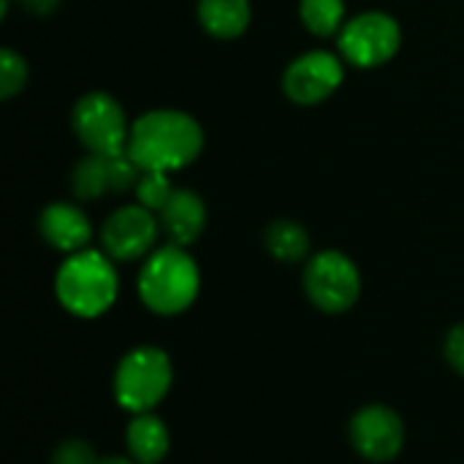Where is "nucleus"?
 Here are the masks:
<instances>
[{"label":"nucleus","mask_w":464,"mask_h":464,"mask_svg":"<svg viewBox=\"0 0 464 464\" xmlns=\"http://www.w3.org/2000/svg\"><path fill=\"white\" fill-rule=\"evenodd\" d=\"M446 359L459 375H464V324L454 326L449 332V337H446Z\"/></svg>","instance_id":"obj_21"},{"label":"nucleus","mask_w":464,"mask_h":464,"mask_svg":"<svg viewBox=\"0 0 464 464\" xmlns=\"http://www.w3.org/2000/svg\"><path fill=\"white\" fill-rule=\"evenodd\" d=\"M141 177V169L133 163V158L125 152H90L84 155L73 174H71V190L76 198L90 201L101 198L106 193H122L136 188Z\"/></svg>","instance_id":"obj_8"},{"label":"nucleus","mask_w":464,"mask_h":464,"mask_svg":"<svg viewBox=\"0 0 464 464\" xmlns=\"http://www.w3.org/2000/svg\"><path fill=\"white\" fill-rule=\"evenodd\" d=\"M120 291V280L114 264L101 250H79L71 253L54 277V294L60 304L76 318H98L103 315Z\"/></svg>","instance_id":"obj_2"},{"label":"nucleus","mask_w":464,"mask_h":464,"mask_svg":"<svg viewBox=\"0 0 464 464\" xmlns=\"http://www.w3.org/2000/svg\"><path fill=\"white\" fill-rule=\"evenodd\" d=\"M302 22L315 35H332L343 27L345 3L343 0H302Z\"/></svg>","instance_id":"obj_17"},{"label":"nucleus","mask_w":464,"mask_h":464,"mask_svg":"<svg viewBox=\"0 0 464 464\" xmlns=\"http://www.w3.org/2000/svg\"><path fill=\"white\" fill-rule=\"evenodd\" d=\"M353 449L370 462H392L405 446V424L397 411L386 405H364L348 424Z\"/></svg>","instance_id":"obj_9"},{"label":"nucleus","mask_w":464,"mask_h":464,"mask_svg":"<svg viewBox=\"0 0 464 464\" xmlns=\"http://www.w3.org/2000/svg\"><path fill=\"white\" fill-rule=\"evenodd\" d=\"M101 459L87 440H63L52 451V464H95Z\"/></svg>","instance_id":"obj_20"},{"label":"nucleus","mask_w":464,"mask_h":464,"mask_svg":"<svg viewBox=\"0 0 464 464\" xmlns=\"http://www.w3.org/2000/svg\"><path fill=\"white\" fill-rule=\"evenodd\" d=\"M204 147L201 125L177 109H155L130 125L128 155L141 171H177L198 158Z\"/></svg>","instance_id":"obj_1"},{"label":"nucleus","mask_w":464,"mask_h":464,"mask_svg":"<svg viewBox=\"0 0 464 464\" xmlns=\"http://www.w3.org/2000/svg\"><path fill=\"white\" fill-rule=\"evenodd\" d=\"M133 190H136L139 204L147 207V209H152L155 215L163 209V204L174 193V188L169 182V174H163V171H141V177H139V182H136Z\"/></svg>","instance_id":"obj_18"},{"label":"nucleus","mask_w":464,"mask_h":464,"mask_svg":"<svg viewBox=\"0 0 464 464\" xmlns=\"http://www.w3.org/2000/svg\"><path fill=\"white\" fill-rule=\"evenodd\" d=\"M38 228H41L44 242H49L54 250H63L68 256L79 253V250H87V242L92 237L87 215L79 207L65 204V201L49 204L41 212Z\"/></svg>","instance_id":"obj_12"},{"label":"nucleus","mask_w":464,"mask_h":464,"mask_svg":"<svg viewBox=\"0 0 464 464\" xmlns=\"http://www.w3.org/2000/svg\"><path fill=\"white\" fill-rule=\"evenodd\" d=\"M79 141L90 152H125L128 150V120L122 106L106 92H87L79 98L71 114Z\"/></svg>","instance_id":"obj_6"},{"label":"nucleus","mask_w":464,"mask_h":464,"mask_svg":"<svg viewBox=\"0 0 464 464\" xmlns=\"http://www.w3.org/2000/svg\"><path fill=\"white\" fill-rule=\"evenodd\" d=\"M27 82V65L24 60L11 52V49H3L0 52V98H14L16 92H22Z\"/></svg>","instance_id":"obj_19"},{"label":"nucleus","mask_w":464,"mask_h":464,"mask_svg":"<svg viewBox=\"0 0 464 464\" xmlns=\"http://www.w3.org/2000/svg\"><path fill=\"white\" fill-rule=\"evenodd\" d=\"M60 0H22V5L33 14H52Z\"/></svg>","instance_id":"obj_22"},{"label":"nucleus","mask_w":464,"mask_h":464,"mask_svg":"<svg viewBox=\"0 0 464 464\" xmlns=\"http://www.w3.org/2000/svg\"><path fill=\"white\" fill-rule=\"evenodd\" d=\"M158 220L171 245L188 247L201 237V231L207 226V207L193 190L174 188L171 198L158 212Z\"/></svg>","instance_id":"obj_13"},{"label":"nucleus","mask_w":464,"mask_h":464,"mask_svg":"<svg viewBox=\"0 0 464 464\" xmlns=\"http://www.w3.org/2000/svg\"><path fill=\"white\" fill-rule=\"evenodd\" d=\"M95 464H139L136 459H130V457H101Z\"/></svg>","instance_id":"obj_23"},{"label":"nucleus","mask_w":464,"mask_h":464,"mask_svg":"<svg viewBox=\"0 0 464 464\" xmlns=\"http://www.w3.org/2000/svg\"><path fill=\"white\" fill-rule=\"evenodd\" d=\"M264 245H266V250L277 261H285V264H296V261H302L310 253V237H307V231L299 223L285 220V218H280V220H275V223L266 226Z\"/></svg>","instance_id":"obj_16"},{"label":"nucleus","mask_w":464,"mask_h":464,"mask_svg":"<svg viewBox=\"0 0 464 464\" xmlns=\"http://www.w3.org/2000/svg\"><path fill=\"white\" fill-rule=\"evenodd\" d=\"M304 294L318 310L337 315L356 304L362 294V275L345 253L324 250L304 266Z\"/></svg>","instance_id":"obj_5"},{"label":"nucleus","mask_w":464,"mask_h":464,"mask_svg":"<svg viewBox=\"0 0 464 464\" xmlns=\"http://www.w3.org/2000/svg\"><path fill=\"white\" fill-rule=\"evenodd\" d=\"M201 27L215 38H237L250 24L247 0H198Z\"/></svg>","instance_id":"obj_15"},{"label":"nucleus","mask_w":464,"mask_h":464,"mask_svg":"<svg viewBox=\"0 0 464 464\" xmlns=\"http://www.w3.org/2000/svg\"><path fill=\"white\" fill-rule=\"evenodd\" d=\"M340 84H343V63L329 52H307L296 57L283 76L285 95L302 106L326 101Z\"/></svg>","instance_id":"obj_11"},{"label":"nucleus","mask_w":464,"mask_h":464,"mask_svg":"<svg viewBox=\"0 0 464 464\" xmlns=\"http://www.w3.org/2000/svg\"><path fill=\"white\" fill-rule=\"evenodd\" d=\"M201 288V275L196 261L179 245H166L155 250L139 275V296L158 315L185 313Z\"/></svg>","instance_id":"obj_3"},{"label":"nucleus","mask_w":464,"mask_h":464,"mask_svg":"<svg viewBox=\"0 0 464 464\" xmlns=\"http://www.w3.org/2000/svg\"><path fill=\"white\" fill-rule=\"evenodd\" d=\"M160 220L152 209L130 204L117 209L101 228V247L111 261H136L147 256L158 239Z\"/></svg>","instance_id":"obj_10"},{"label":"nucleus","mask_w":464,"mask_h":464,"mask_svg":"<svg viewBox=\"0 0 464 464\" xmlns=\"http://www.w3.org/2000/svg\"><path fill=\"white\" fill-rule=\"evenodd\" d=\"M125 446L130 459H136L139 464H160L171 449V435L163 419L155 416L152 411L136 413L125 430Z\"/></svg>","instance_id":"obj_14"},{"label":"nucleus","mask_w":464,"mask_h":464,"mask_svg":"<svg viewBox=\"0 0 464 464\" xmlns=\"http://www.w3.org/2000/svg\"><path fill=\"white\" fill-rule=\"evenodd\" d=\"M400 44H402L400 24L381 11L359 14L340 30V52L356 68L383 65L397 54Z\"/></svg>","instance_id":"obj_7"},{"label":"nucleus","mask_w":464,"mask_h":464,"mask_svg":"<svg viewBox=\"0 0 464 464\" xmlns=\"http://www.w3.org/2000/svg\"><path fill=\"white\" fill-rule=\"evenodd\" d=\"M174 381V367L166 351L155 345H139L128 351L114 370V400L120 408L136 413H150L169 394Z\"/></svg>","instance_id":"obj_4"}]
</instances>
